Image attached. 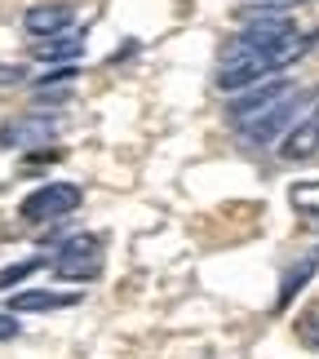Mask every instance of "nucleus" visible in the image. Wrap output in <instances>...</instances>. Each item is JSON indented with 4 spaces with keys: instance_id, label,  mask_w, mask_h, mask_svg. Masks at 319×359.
Wrapping results in <instances>:
<instances>
[{
    "instance_id": "1",
    "label": "nucleus",
    "mask_w": 319,
    "mask_h": 359,
    "mask_svg": "<svg viewBox=\"0 0 319 359\" xmlns=\"http://www.w3.org/2000/svg\"><path fill=\"white\" fill-rule=\"evenodd\" d=\"M315 40H319V32H297L293 22H284V27H244V32L222 49L213 85L226 89V93H240L248 85H257L262 76H275L280 67L297 62L301 53H311Z\"/></svg>"
},
{
    "instance_id": "2",
    "label": "nucleus",
    "mask_w": 319,
    "mask_h": 359,
    "mask_svg": "<svg viewBox=\"0 0 319 359\" xmlns=\"http://www.w3.org/2000/svg\"><path fill=\"white\" fill-rule=\"evenodd\" d=\"M315 98H319V85H293V89H288L262 120H253L248 129H240V137H244L248 147H266V142H275V137H280L288 124L301 120V111H306Z\"/></svg>"
},
{
    "instance_id": "3",
    "label": "nucleus",
    "mask_w": 319,
    "mask_h": 359,
    "mask_svg": "<svg viewBox=\"0 0 319 359\" xmlns=\"http://www.w3.org/2000/svg\"><path fill=\"white\" fill-rule=\"evenodd\" d=\"M49 271L58 275V280H72V284L98 280L102 275V240L98 236H72L58 253H53Z\"/></svg>"
},
{
    "instance_id": "4",
    "label": "nucleus",
    "mask_w": 319,
    "mask_h": 359,
    "mask_svg": "<svg viewBox=\"0 0 319 359\" xmlns=\"http://www.w3.org/2000/svg\"><path fill=\"white\" fill-rule=\"evenodd\" d=\"M80 204H85V191H80L76 182H45L36 187L32 196L22 200V217L27 222H62V217H72Z\"/></svg>"
},
{
    "instance_id": "5",
    "label": "nucleus",
    "mask_w": 319,
    "mask_h": 359,
    "mask_svg": "<svg viewBox=\"0 0 319 359\" xmlns=\"http://www.w3.org/2000/svg\"><path fill=\"white\" fill-rule=\"evenodd\" d=\"M288 89H293V80L275 76V80H266V85H257V89H248V93H240V98H235V102L226 107V124H231L235 133H240V129H248V124L266 116V111H271V107H275V102L284 98Z\"/></svg>"
},
{
    "instance_id": "6",
    "label": "nucleus",
    "mask_w": 319,
    "mask_h": 359,
    "mask_svg": "<svg viewBox=\"0 0 319 359\" xmlns=\"http://www.w3.org/2000/svg\"><path fill=\"white\" fill-rule=\"evenodd\" d=\"M58 133V116L49 111H22L0 124V147L5 151H27V147H45Z\"/></svg>"
},
{
    "instance_id": "7",
    "label": "nucleus",
    "mask_w": 319,
    "mask_h": 359,
    "mask_svg": "<svg viewBox=\"0 0 319 359\" xmlns=\"http://www.w3.org/2000/svg\"><path fill=\"white\" fill-rule=\"evenodd\" d=\"M72 18H76V9L67 5V0H49V5H32L22 13V27L32 36H58V32H67V27H72Z\"/></svg>"
},
{
    "instance_id": "8",
    "label": "nucleus",
    "mask_w": 319,
    "mask_h": 359,
    "mask_svg": "<svg viewBox=\"0 0 319 359\" xmlns=\"http://www.w3.org/2000/svg\"><path fill=\"white\" fill-rule=\"evenodd\" d=\"M315 151H319V107H315L306 120H297V124H293V133L284 137L280 156H284V160H311Z\"/></svg>"
},
{
    "instance_id": "9",
    "label": "nucleus",
    "mask_w": 319,
    "mask_h": 359,
    "mask_svg": "<svg viewBox=\"0 0 319 359\" xmlns=\"http://www.w3.org/2000/svg\"><path fill=\"white\" fill-rule=\"evenodd\" d=\"M80 53H85V32H72V27L58 32V36H45L36 45L40 62H62V58H80Z\"/></svg>"
},
{
    "instance_id": "10",
    "label": "nucleus",
    "mask_w": 319,
    "mask_h": 359,
    "mask_svg": "<svg viewBox=\"0 0 319 359\" xmlns=\"http://www.w3.org/2000/svg\"><path fill=\"white\" fill-rule=\"evenodd\" d=\"M80 293H49V288H27V293L13 297V311H62L76 306Z\"/></svg>"
},
{
    "instance_id": "11",
    "label": "nucleus",
    "mask_w": 319,
    "mask_h": 359,
    "mask_svg": "<svg viewBox=\"0 0 319 359\" xmlns=\"http://www.w3.org/2000/svg\"><path fill=\"white\" fill-rule=\"evenodd\" d=\"M288 200H293V209L301 217H311V222H319V177H311V182H293V191H288Z\"/></svg>"
},
{
    "instance_id": "12",
    "label": "nucleus",
    "mask_w": 319,
    "mask_h": 359,
    "mask_svg": "<svg viewBox=\"0 0 319 359\" xmlns=\"http://www.w3.org/2000/svg\"><path fill=\"white\" fill-rule=\"evenodd\" d=\"M45 266V257H32V262H18V266H5L0 271V288H13V284H22L32 271H40Z\"/></svg>"
},
{
    "instance_id": "13",
    "label": "nucleus",
    "mask_w": 319,
    "mask_h": 359,
    "mask_svg": "<svg viewBox=\"0 0 319 359\" xmlns=\"http://www.w3.org/2000/svg\"><path fill=\"white\" fill-rule=\"evenodd\" d=\"M297 337H301V346L319 351V315H301V320H297Z\"/></svg>"
},
{
    "instance_id": "14",
    "label": "nucleus",
    "mask_w": 319,
    "mask_h": 359,
    "mask_svg": "<svg viewBox=\"0 0 319 359\" xmlns=\"http://www.w3.org/2000/svg\"><path fill=\"white\" fill-rule=\"evenodd\" d=\"M18 333H22V324L13 320V311H0V341H13Z\"/></svg>"
},
{
    "instance_id": "15",
    "label": "nucleus",
    "mask_w": 319,
    "mask_h": 359,
    "mask_svg": "<svg viewBox=\"0 0 319 359\" xmlns=\"http://www.w3.org/2000/svg\"><path fill=\"white\" fill-rule=\"evenodd\" d=\"M27 72L22 67H0V85H13V80H22Z\"/></svg>"
},
{
    "instance_id": "16",
    "label": "nucleus",
    "mask_w": 319,
    "mask_h": 359,
    "mask_svg": "<svg viewBox=\"0 0 319 359\" xmlns=\"http://www.w3.org/2000/svg\"><path fill=\"white\" fill-rule=\"evenodd\" d=\"M280 5H293V0H280Z\"/></svg>"
}]
</instances>
